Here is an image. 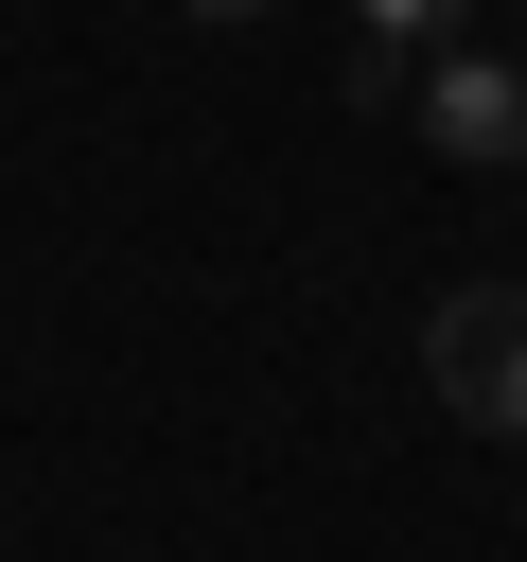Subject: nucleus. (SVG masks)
<instances>
[{"label":"nucleus","mask_w":527,"mask_h":562,"mask_svg":"<svg viewBox=\"0 0 527 562\" xmlns=\"http://www.w3.org/2000/svg\"><path fill=\"white\" fill-rule=\"evenodd\" d=\"M422 369H439V404L474 439H527V281H457L422 316Z\"/></svg>","instance_id":"nucleus-1"},{"label":"nucleus","mask_w":527,"mask_h":562,"mask_svg":"<svg viewBox=\"0 0 527 562\" xmlns=\"http://www.w3.org/2000/svg\"><path fill=\"white\" fill-rule=\"evenodd\" d=\"M422 140L474 158V176L492 158L527 176V53H422Z\"/></svg>","instance_id":"nucleus-2"},{"label":"nucleus","mask_w":527,"mask_h":562,"mask_svg":"<svg viewBox=\"0 0 527 562\" xmlns=\"http://www.w3.org/2000/svg\"><path fill=\"white\" fill-rule=\"evenodd\" d=\"M457 18H474V0H351V35H369V70H386V53H439Z\"/></svg>","instance_id":"nucleus-3"},{"label":"nucleus","mask_w":527,"mask_h":562,"mask_svg":"<svg viewBox=\"0 0 527 562\" xmlns=\"http://www.w3.org/2000/svg\"><path fill=\"white\" fill-rule=\"evenodd\" d=\"M193 18H264V0H193Z\"/></svg>","instance_id":"nucleus-4"}]
</instances>
